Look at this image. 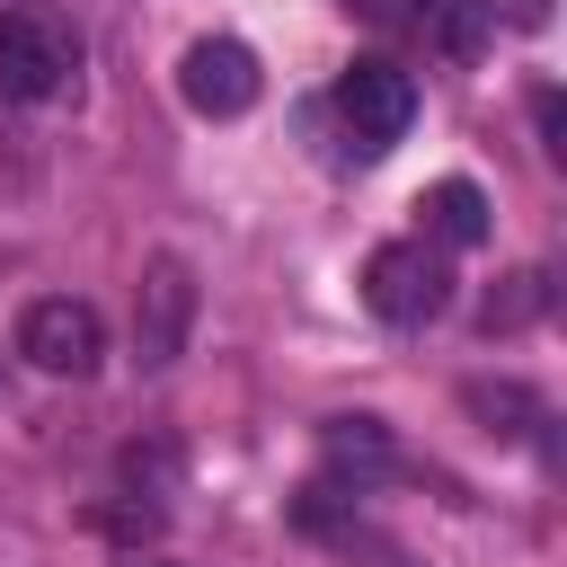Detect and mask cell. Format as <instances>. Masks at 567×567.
Returning <instances> with one entry per match:
<instances>
[{
    "instance_id": "6da1fadb",
    "label": "cell",
    "mask_w": 567,
    "mask_h": 567,
    "mask_svg": "<svg viewBox=\"0 0 567 567\" xmlns=\"http://www.w3.org/2000/svg\"><path fill=\"white\" fill-rule=\"evenodd\" d=\"M71 80H80V27H71L62 9H44V0L0 9V97L53 106Z\"/></svg>"
},
{
    "instance_id": "7a4b0ae2",
    "label": "cell",
    "mask_w": 567,
    "mask_h": 567,
    "mask_svg": "<svg viewBox=\"0 0 567 567\" xmlns=\"http://www.w3.org/2000/svg\"><path fill=\"white\" fill-rule=\"evenodd\" d=\"M363 301H372V319H390V328H425V319L452 301V266H443L425 239H381V248L363 257Z\"/></svg>"
},
{
    "instance_id": "3957f363",
    "label": "cell",
    "mask_w": 567,
    "mask_h": 567,
    "mask_svg": "<svg viewBox=\"0 0 567 567\" xmlns=\"http://www.w3.org/2000/svg\"><path fill=\"white\" fill-rule=\"evenodd\" d=\"M186 337H195V266L159 248L142 266V284H133V354H142V372H168L186 354Z\"/></svg>"
},
{
    "instance_id": "277c9868",
    "label": "cell",
    "mask_w": 567,
    "mask_h": 567,
    "mask_svg": "<svg viewBox=\"0 0 567 567\" xmlns=\"http://www.w3.org/2000/svg\"><path fill=\"white\" fill-rule=\"evenodd\" d=\"M18 354H27L35 372H53V381H89V372L106 363V319H97L89 301H71V292H44V301H27V319H18Z\"/></svg>"
},
{
    "instance_id": "5b68a950",
    "label": "cell",
    "mask_w": 567,
    "mask_h": 567,
    "mask_svg": "<svg viewBox=\"0 0 567 567\" xmlns=\"http://www.w3.org/2000/svg\"><path fill=\"white\" fill-rule=\"evenodd\" d=\"M337 115H346L354 151L381 159V151L408 142V124H416V80H408L399 62H354V71L337 80Z\"/></svg>"
},
{
    "instance_id": "8992f818",
    "label": "cell",
    "mask_w": 567,
    "mask_h": 567,
    "mask_svg": "<svg viewBox=\"0 0 567 567\" xmlns=\"http://www.w3.org/2000/svg\"><path fill=\"white\" fill-rule=\"evenodd\" d=\"M257 89H266V71H257V53H248L239 35H204V44H186V62H177V97H186L195 115H213V124L248 115Z\"/></svg>"
},
{
    "instance_id": "52a82bcc",
    "label": "cell",
    "mask_w": 567,
    "mask_h": 567,
    "mask_svg": "<svg viewBox=\"0 0 567 567\" xmlns=\"http://www.w3.org/2000/svg\"><path fill=\"white\" fill-rule=\"evenodd\" d=\"M425 230L443 239V248H478L487 230H496V204H487V186H470V177H443V186H425Z\"/></svg>"
},
{
    "instance_id": "ba28073f",
    "label": "cell",
    "mask_w": 567,
    "mask_h": 567,
    "mask_svg": "<svg viewBox=\"0 0 567 567\" xmlns=\"http://www.w3.org/2000/svg\"><path fill=\"white\" fill-rule=\"evenodd\" d=\"M540 310H549V266H514V275L478 301V328H487V337H514V328H532Z\"/></svg>"
},
{
    "instance_id": "9c48e42d",
    "label": "cell",
    "mask_w": 567,
    "mask_h": 567,
    "mask_svg": "<svg viewBox=\"0 0 567 567\" xmlns=\"http://www.w3.org/2000/svg\"><path fill=\"white\" fill-rule=\"evenodd\" d=\"M470 408L487 416V434H532V425H540V408H532L514 381H505V390H487V381H478V390H470Z\"/></svg>"
},
{
    "instance_id": "30bf717a",
    "label": "cell",
    "mask_w": 567,
    "mask_h": 567,
    "mask_svg": "<svg viewBox=\"0 0 567 567\" xmlns=\"http://www.w3.org/2000/svg\"><path fill=\"white\" fill-rule=\"evenodd\" d=\"M328 452L337 461H390V425L381 416H328Z\"/></svg>"
},
{
    "instance_id": "8fae6325",
    "label": "cell",
    "mask_w": 567,
    "mask_h": 567,
    "mask_svg": "<svg viewBox=\"0 0 567 567\" xmlns=\"http://www.w3.org/2000/svg\"><path fill=\"white\" fill-rule=\"evenodd\" d=\"M177 487V452L168 443H133L124 452V496H168Z\"/></svg>"
},
{
    "instance_id": "7c38bea8",
    "label": "cell",
    "mask_w": 567,
    "mask_h": 567,
    "mask_svg": "<svg viewBox=\"0 0 567 567\" xmlns=\"http://www.w3.org/2000/svg\"><path fill=\"white\" fill-rule=\"evenodd\" d=\"M89 523H97L106 540H151V532H159V505H142V496H115V505H97Z\"/></svg>"
},
{
    "instance_id": "4fadbf2b",
    "label": "cell",
    "mask_w": 567,
    "mask_h": 567,
    "mask_svg": "<svg viewBox=\"0 0 567 567\" xmlns=\"http://www.w3.org/2000/svg\"><path fill=\"white\" fill-rule=\"evenodd\" d=\"M487 18H505V27H549V0H487Z\"/></svg>"
},
{
    "instance_id": "5bb4252c",
    "label": "cell",
    "mask_w": 567,
    "mask_h": 567,
    "mask_svg": "<svg viewBox=\"0 0 567 567\" xmlns=\"http://www.w3.org/2000/svg\"><path fill=\"white\" fill-rule=\"evenodd\" d=\"M354 9H443V0H354Z\"/></svg>"
},
{
    "instance_id": "9a60e30c",
    "label": "cell",
    "mask_w": 567,
    "mask_h": 567,
    "mask_svg": "<svg viewBox=\"0 0 567 567\" xmlns=\"http://www.w3.org/2000/svg\"><path fill=\"white\" fill-rule=\"evenodd\" d=\"M133 567H168V558H133Z\"/></svg>"
}]
</instances>
